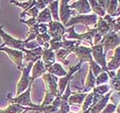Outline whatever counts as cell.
Returning a JSON list of instances; mask_svg holds the SVG:
<instances>
[{
    "label": "cell",
    "instance_id": "obj_1",
    "mask_svg": "<svg viewBox=\"0 0 120 113\" xmlns=\"http://www.w3.org/2000/svg\"><path fill=\"white\" fill-rule=\"evenodd\" d=\"M32 85L28 86V88L25 92H23L22 93H21L20 95L15 96V98L11 97V94L8 95V100L10 104H15V105H18L22 107H28V108H32L34 109V111H38L40 110V106L37 105L32 102L31 100V89H32Z\"/></svg>",
    "mask_w": 120,
    "mask_h": 113
},
{
    "label": "cell",
    "instance_id": "obj_2",
    "mask_svg": "<svg viewBox=\"0 0 120 113\" xmlns=\"http://www.w3.org/2000/svg\"><path fill=\"white\" fill-rule=\"evenodd\" d=\"M33 65H34V63H28L27 66H24V67L22 68V76L16 85V96L20 95L21 93L25 92L28 88V86L31 84H33L30 81V72L32 70Z\"/></svg>",
    "mask_w": 120,
    "mask_h": 113
},
{
    "label": "cell",
    "instance_id": "obj_3",
    "mask_svg": "<svg viewBox=\"0 0 120 113\" xmlns=\"http://www.w3.org/2000/svg\"><path fill=\"white\" fill-rule=\"evenodd\" d=\"M0 36L3 40V44L4 47L17 49V50L24 51L25 50V42L22 40L15 39L13 36L10 35L8 33H6L3 29V26H0Z\"/></svg>",
    "mask_w": 120,
    "mask_h": 113
},
{
    "label": "cell",
    "instance_id": "obj_4",
    "mask_svg": "<svg viewBox=\"0 0 120 113\" xmlns=\"http://www.w3.org/2000/svg\"><path fill=\"white\" fill-rule=\"evenodd\" d=\"M0 51L5 52L7 54L8 56L10 58V60H12L14 64L16 66L18 70H22V68L24 67L23 66V52L21 50H17V49H13V48H7L4 47V44L0 45Z\"/></svg>",
    "mask_w": 120,
    "mask_h": 113
},
{
    "label": "cell",
    "instance_id": "obj_5",
    "mask_svg": "<svg viewBox=\"0 0 120 113\" xmlns=\"http://www.w3.org/2000/svg\"><path fill=\"white\" fill-rule=\"evenodd\" d=\"M42 79L45 83V87H46L45 92L51 93L54 97L60 96L58 90V78L56 76L52 75L49 73H45L42 76Z\"/></svg>",
    "mask_w": 120,
    "mask_h": 113
},
{
    "label": "cell",
    "instance_id": "obj_6",
    "mask_svg": "<svg viewBox=\"0 0 120 113\" xmlns=\"http://www.w3.org/2000/svg\"><path fill=\"white\" fill-rule=\"evenodd\" d=\"M48 29H49V35L51 37H52L53 40L61 41V38L63 37L64 34L65 33L64 26L62 23L57 21H51L48 24Z\"/></svg>",
    "mask_w": 120,
    "mask_h": 113
},
{
    "label": "cell",
    "instance_id": "obj_7",
    "mask_svg": "<svg viewBox=\"0 0 120 113\" xmlns=\"http://www.w3.org/2000/svg\"><path fill=\"white\" fill-rule=\"evenodd\" d=\"M97 22V16L96 15H79L76 17L70 18L67 23L66 27L71 26L76 23H83L85 25H94Z\"/></svg>",
    "mask_w": 120,
    "mask_h": 113
},
{
    "label": "cell",
    "instance_id": "obj_8",
    "mask_svg": "<svg viewBox=\"0 0 120 113\" xmlns=\"http://www.w3.org/2000/svg\"><path fill=\"white\" fill-rule=\"evenodd\" d=\"M44 48L42 47H38L34 49L31 50H25L23 51V60L27 61L28 63H35L37 60H40L42 57V54Z\"/></svg>",
    "mask_w": 120,
    "mask_h": 113
},
{
    "label": "cell",
    "instance_id": "obj_9",
    "mask_svg": "<svg viewBox=\"0 0 120 113\" xmlns=\"http://www.w3.org/2000/svg\"><path fill=\"white\" fill-rule=\"evenodd\" d=\"M91 55L94 58L95 62L97 64L101 65L104 70H106V65H105V54H103V46L102 44H98L94 46L91 48Z\"/></svg>",
    "mask_w": 120,
    "mask_h": 113
},
{
    "label": "cell",
    "instance_id": "obj_10",
    "mask_svg": "<svg viewBox=\"0 0 120 113\" xmlns=\"http://www.w3.org/2000/svg\"><path fill=\"white\" fill-rule=\"evenodd\" d=\"M31 72H32V75L30 77L31 83H34V81L36 79L40 78V76L44 75L45 73V72H46V69H45L42 60H37V61L33 65Z\"/></svg>",
    "mask_w": 120,
    "mask_h": 113
},
{
    "label": "cell",
    "instance_id": "obj_11",
    "mask_svg": "<svg viewBox=\"0 0 120 113\" xmlns=\"http://www.w3.org/2000/svg\"><path fill=\"white\" fill-rule=\"evenodd\" d=\"M69 1H61L60 4V10H59V17L60 19L64 23V25H66L67 23L70 21V16L72 14V11L70 10L69 5H68Z\"/></svg>",
    "mask_w": 120,
    "mask_h": 113
},
{
    "label": "cell",
    "instance_id": "obj_12",
    "mask_svg": "<svg viewBox=\"0 0 120 113\" xmlns=\"http://www.w3.org/2000/svg\"><path fill=\"white\" fill-rule=\"evenodd\" d=\"M42 61L44 63V66H45V69H47L48 67H50L51 66L53 65L55 63L56 60V55L54 52H53L52 49L50 48H45L43 50L42 54Z\"/></svg>",
    "mask_w": 120,
    "mask_h": 113
},
{
    "label": "cell",
    "instance_id": "obj_13",
    "mask_svg": "<svg viewBox=\"0 0 120 113\" xmlns=\"http://www.w3.org/2000/svg\"><path fill=\"white\" fill-rule=\"evenodd\" d=\"M70 9H75L80 14H85L91 11V7L88 1H76L71 5H69Z\"/></svg>",
    "mask_w": 120,
    "mask_h": 113
},
{
    "label": "cell",
    "instance_id": "obj_14",
    "mask_svg": "<svg viewBox=\"0 0 120 113\" xmlns=\"http://www.w3.org/2000/svg\"><path fill=\"white\" fill-rule=\"evenodd\" d=\"M46 72L52 74V75L56 76H60V77H64L65 75H67V72L63 68V67L58 63H54L53 65H52L50 67H48L46 69Z\"/></svg>",
    "mask_w": 120,
    "mask_h": 113
},
{
    "label": "cell",
    "instance_id": "obj_15",
    "mask_svg": "<svg viewBox=\"0 0 120 113\" xmlns=\"http://www.w3.org/2000/svg\"><path fill=\"white\" fill-rule=\"evenodd\" d=\"M38 23H44L45 24L46 23H50L52 21V15L50 13V10L47 7L45 8L44 10H40V12L39 13L37 18H36Z\"/></svg>",
    "mask_w": 120,
    "mask_h": 113
},
{
    "label": "cell",
    "instance_id": "obj_16",
    "mask_svg": "<svg viewBox=\"0 0 120 113\" xmlns=\"http://www.w3.org/2000/svg\"><path fill=\"white\" fill-rule=\"evenodd\" d=\"M26 110L31 111L32 108H28V107H22L18 105L15 104H9V105L4 109V113H22Z\"/></svg>",
    "mask_w": 120,
    "mask_h": 113
},
{
    "label": "cell",
    "instance_id": "obj_17",
    "mask_svg": "<svg viewBox=\"0 0 120 113\" xmlns=\"http://www.w3.org/2000/svg\"><path fill=\"white\" fill-rule=\"evenodd\" d=\"M58 1H51L48 5V9L50 10V13L52 15V17L54 19V21L58 22L59 17H58Z\"/></svg>",
    "mask_w": 120,
    "mask_h": 113
},
{
    "label": "cell",
    "instance_id": "obj_18",
    "mask_svg": "<svg viewBox=\"0 0 120 113\" xmlns=\"http://www.w3.org/2000/svg\"><path fill=\"white\" fill-rule=\"evenodd\" d=\"M87 94H83V93H76L72 96H70L69 98V102L71 105H81L82 103L83 100L85 99Z\"/></svg>",
    "mask_w": 120,
    "mask_h": 113
},
{
    "label": "cell",
    "instance_id": "obj_19",
    "mask_svg": "<svg viewBox=\"0 0 120 113\" xmlns=\"http://www.w3.org/2000/svg\"><path fill=\"white\" fill-rule=\"evenodd\" d=\"M95 80H96V79H95L94 75L93 74L91 68H89L88 78H87V80H86V84H85V91H89L91 90V88L94 87Z\"/></svg>",
    "mask_w": 120,
    "mask_h": 113
},
{
    "label": "cell",
    "instance_id": "obj_20",
    "mask_svg": "<svg viewBox=\"0 0 120 113\" xmlns=\"http://www.w3.org/2000/svg\"><path fill=\"white\" fill-rule=\"evenodd\" d=\"M10 3L12 4L17 5L18 7L22 8L24 10H28V9H30L31 7L35 5V1H21V2H18V1H11Z\"/></svg>",
    "mask_w": 120,
    "mask_h": 113
},
{
    "label": "cell",
    "instance_id": "obj_21",
    "mask_svg": "<svg viewBox=\"0 0 120 113\" xmlns=\"http://www.w3.org/2000/svg\"><path fill=\"white\" fill-rule=\"evenodd\" d=\"M88 3L91 4V7H92L93 10H94L96 14H99V15L101 16V17L105 15V10L100 7L98 1H89Z\"/></svg>",
    "mask_w": 120,
    "mask_h": 113
},
{
    "label": "cell",
    "instance_id": "obj_22",
    "mask_svg": "<svg viewBox=\"0 0 120 113\" xmlns=\"http://www.w3.org/2000/svg\"><path fill=\"white\" fill-rule=\"evenodd\" d=\"M108 80V76L105 73H100V75H98V77L96 78V80H95V84L96 85H100V84L104 83V82H106Z\"/></svg>",
    "mask_w": 120,
    "mask_h": 113
},
{
    "label": "cell",
    "instance_id": "obj_23",
    "mask_svg": "<svg viewBox=\"0 0 120 113\" xmlns=\"http://www.w3.org/2000/svg\"><path fill=\"white\" fill-rule=\"evenodd\" d=\"M50 1H35V7L37 8L39 10H42L45 8H46L47 4H49Z\"/></svg>",
    "mask_w": 120,
    "mask_h": 113
},
{
    "label": "cell",
    "instance_id": "obj_24",
    "mask_svg": "<svg viewBox=\"0 0 120 113\" xmlns=\"http://www.w3.org/2000/svg\"><path fill=\"white\" fill-rule=\"evenodd\" d=\"M115 107H116L115 105H108L106 106V108H105L103 111H101V112H100V113H112V112L114 111Z\"/></svg>",
    "mask_w": 120,
    "mask_h": 113
},
{
    "label": "cell",
    "instance_id": "obj_25",
    "mask_svg": "<svg viewBox=\"0 0 120 113\" xmlns=\"http://www.w3.org/2000/svg\"><path fill=\"white\" fill-rule=\"evenodd\" d=\"M0 113H4V109L0 108Z\"/></svg>",
    "mask_w": 120,
    "mask_h": 113
},
{
    "label": "cell",
    "instance_id": "obj_26",
    "mask_svg": "<svg viewBox=\"0 0 120 113\" xmlns=\"http://www.w3.org/2000/svg\"><path fill=\"white\" fill-rule=\"evenodd\" d=\"M118 23H120V18L119 19H118Z\"/></svg>",
    "mask_w": 120,
    "mask_h": 113
}]
</instances>
